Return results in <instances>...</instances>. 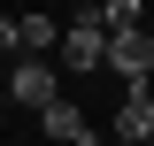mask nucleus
<instances>
[{"label": "nucleus", "instance_id": "1", "mask_svg": "<svg viewBox=\"0 0 154 146\" xmlns=\"http://www.w3.org/2000/svg\"><path fill=\"white\" fill-rule=\"evenodd\" d=\"M108 69L123 77V85H146L154 77V38L146 31H108Z\"/></svg>", "mask_w": 154, "mask_h": 146}, {"label": "nucleus", "instance_id": "2", "mask_svg": "<svg viewBox=\"0 0 154 146\" xmlns=\"http://www.w3.org/2000/svg\"><path fill=\"white\" fill-rule=\"evenodd\" d=\"M8 100H23V108H46V100H62V92H54V69H46L38 54H23V62H16V77H8Z\"/></svg>", "mask_w": 154, "mask_h": 146}, {"label": "nucleus", "instance_id": "3", "mask_svg": "<svg viewBox=\"0 0 154 146\" xmlns=\"http://www.w3.org/2000/svg\"><path fill=\"white\" fill-rule=\"evenodd\" d=\"M46 138H62V146H93V115L77 108V100H46Z\"/></svg>", "mask_w": 154, "mask_h": 146}, {"label": "nucleus", "instance_id": "4", "mask_svg": "<svg viewBox=\"0 0 154 146\" xmlns=\"http://www.w3.org/2000/svg\"><path fill=\"white\" fill-rule=\"evenodd\" d=\"M62 38H69V23H46V16H23V54H62Z\"/></svg>", "mask_w": 154, "mask_h": 146}, {"label": "nucleus", "instance_id": "5", "mask_svg": "<svg viewBox=\"0 0 154 146\" xmlns=\"http://www.w3.org/2000/svg\"><path fill=\"white\" fill-rule=\"evenodd\" d=\"M100 8H108V31H146L139 23V0H100Z\"/></svg>", "mask_w": 154, "mask_h": 146}, {"label": "nucleus", "instance_id": "6", "mask_svg": "<svg viewBox=\"0 0 154 146\" xmlns=\"http://www.w3.org/2000/svg\"><path fill=\"white\" fill-rule=\"evenodd\" d=\"M0 54H23V16H0Z\"/></svg>", "mask_w": 154, "mask_h": 146}]
</instances>
